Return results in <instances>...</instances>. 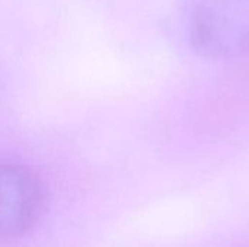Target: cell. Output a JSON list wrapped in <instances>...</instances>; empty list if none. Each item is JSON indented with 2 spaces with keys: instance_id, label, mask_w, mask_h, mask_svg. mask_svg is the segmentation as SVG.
I'll return each instance as SVG.
<instances>
[{
  "instance_id": "obj_2",
  "label": "cell",
  "mask_w": 249,
  "mask_h": 247,
  "mask_svg": "<svg viewBox=\"0 0 249 247\" xmlns=\"http://www.w3.org/2000/svg\"><path fill=\"white\" fill-rule=\"evenodd\" d=\"M44 205L39 178L25 165L0 160V240L28 233Z\"/></svg>"
},
{
  "instance_id": "obj_1",
  "label": "cell",
  "mask_w": 249,
  "mask_h": 247,
  "mask_svg": "<svg viewBox=\"0 0 249 247\" xmlns=\"http://www.w3.org/2000/svg\"><path fill=\"white\" fill-rule=\"evenodd\" d=\"M191 45L201 55L226 60L249 52V0H193Z\"/></svg>"
}]
</instances>
